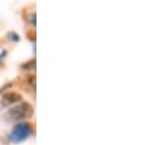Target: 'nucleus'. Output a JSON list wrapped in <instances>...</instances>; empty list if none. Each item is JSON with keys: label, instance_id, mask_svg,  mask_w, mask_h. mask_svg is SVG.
I'll return each instance as SVG.
<instances>
[{"label": "nucleus", "instance_id": "f257e3e1", "mask_svg": "<svg viewBox=\"0 0 157 145\" xmlns=\"http://www.w3.org/2000/svg\"><path fill=\"white\" fill-rule=\"evenodd\" d=\"M34 132V124L31 122H20L17 123L12 132L10 133L9 139L13 143H22L27 138H29Z\"/></svg>", "mask_w": 157, "mask_h": 145}, {"label": "nucleus", "instance_id": "20e7f679", "mask_svg": "<svg viewBox=\"0 0 157 145\" xmlns=\"http://www.w3.org/2000/svg\"><path fill=\"white\" fill-rule=\"evenodd\" d=\"M21 69L22 70H26V71H29V70H36V59H32L25 64L21 65Z\"/></svg>", "mask_w": 157, "mask_h": 145}, {"label": "nucleus", "instance_id": "0eeeda50", "mask_svg": "<svg viewBox=\"0 0 157 145\" xmlns=\"http://www.w3.org/2000/svg\"><path fill=\"white\" fill-rule=\"evenodd\" d=\"M7 38H9V40H12V41H20V39H21L20 36L16 32H13V31L7 33Z\"/></svg>", "mask_w": 157, "mask_h": 145}, {"label": "nucleus", "instance_id": "39448f33", "mask_svg": "<svg viewBox=\"0 0 157 145\" xmlns=\"http://www.w3.org/2000/svg\"><path fill=\"white\" fill-rule=\"evenodd\" d=\"M26 82L28 84V88L31 87L33 90L36 89V74H28L26 77Z\"/></svg>", "mask_w": 157, "mask_h": 145}, {"label": "nucleus", "instance_id": "6e6552de", "mask_svg": "<svg viewBox=\"0 0 157 145\" xmlns=\"http://www.w3.org/2000/svg\"><path fill=\"white\" fill-rule=\"evenodd\" d=\"M29 22H31L33 26H36V12H32V15H31V17H29Z\"/></svg>", "mask_w": 157, "mask_h": 145}, {"label": "nucleus", "instance_id": "7ed1b4c3", "mask_svg": "<svg viewBox=\"0 0 157 145\" xmlns=\"http://www.w3.org/2000/svg\"><path fill=\"white\" fill-rule=\"evenodd\" d=\"M21 101H22V95L17 92H7L1 96V103H2L4 106L18 104Z\"/></svg>", "mask_w": 157, "mask_h": 145}, {"label": "nucleus", "instance_id": "f03ea898", "mask_svg": "<svg viewBox=\"0 0 157 145\" xmlns=\"http://www.w3.org/2000/svg\"><path fill=\"white\" fill-rule=\"evenodd\" d=\"M34 113V109L29 103L21 101L18 105L9 109L6 116L9 117L7 120L10 121H22L26 118H31Z\"/></svg>", "mask_w": 157, "mask_h": 145}, {"label": "nucleus", "instance_id": "423d86ee", "mask_svg": "<svg viewBox=\"0 0 157 145\" xmlns=\"http://www.w3.org/2000/svg\"><path fill=\"white\" fill-rule=\"evenodd\" d=\"M26 36L28 38V40L36 41V39H37V32H36L34 29H28V31L26 32Z\"/></svg>", "mask_w": 157, "mask_h": 145}]
</instances>
